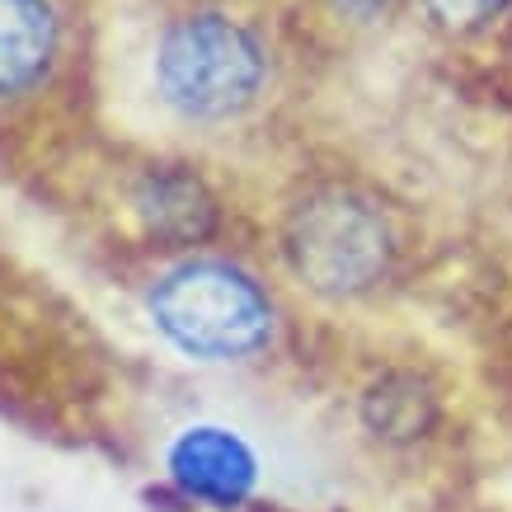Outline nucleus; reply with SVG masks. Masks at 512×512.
<instances>
[{"instance_id":"f257e3e1","label":"nucleus","mask_w":512,"mask_h":512,"mask_svg":"<svg viewBox=\"0 0 512 512\" xmlns=\"http://www.w3.org/2000/svg\"><path fill=\"white\" fill-rule=\"evenodd\" d=\"M282 268L311 296L353 306L395 282L404 259L400 217L353 179H315L287 202L278 226Z\"/></svg>"},{"instance_id":"f03ea898","label":"nucleus","mask_w":512,"mask_h":512,"mask_svg":"<svg viewBox=\"0 0 512 512\" xmlns=\"http://www.w3.org/2000/svg\"><path fill=\"white\" fill-rule=\"evenodd\" d=\"M268 43L249 19L226 5H193L160 24L151 47L156 99L193 127L245 118L268 85Z\"/></svg>"},{"instance_id":"7ed1b4c3","label":"nucleus","mask_w":512,"mask_h":512,"mask_svg":"<svg viewBox=\"0 0 512 512\" xmlns=\"http://www.w3.org/2000/svg\"><path fill=\"white\" fill-rule=\"evenodd\" d=\"M146 320L188 362H254L278 343V301L245 264L184 254L146 287Z\"/></svg>"},{"instance_id":"20e7f679","label":"nucleus","mask_w":512,"mask_h":512,"mask_svg":"<svg viewBox=\"0 0 512 512\" xmlns=\"http://www.w3.org/2000/svg\"><path fill=\"white\" fill-rule=\"evenodd\" d=\"M165 480L198 508L235 512L259 489V456L226 423H188L165 447Z\"/></svg>"},{"instance_id":"39448f33","label":"nucleus","mask_w":512,"mask_h":512,"mask_svg":"<svg viewBox=\"0 0 512 512\" xmlns=\"http://www.w3.org/2000/svg\"><path fill=\"white\" fill-rule=\"evenodd\" d=\"M141 231L165 249H198L221 231V202L188 165H151L132 188Z\"/></svg>"},{"instance_id":"423d86ee","label":"nucleus","mask_w":512,"mask_h":512,"mask_svg":"<svg viewBox=\"0 0 512 512\" xmlns=\"http://www.w3.org/2000/svg\"><path fill=\"white\" fill-rule=\"evenodd\" d=\"M62 57V15L52 0H0V99L38 90Z\"/></svg>"},{"instance_id":"0eeeda50","label":"nucleus","mask_w":512,"mask_h":512,"mask_svg":"<svg viewBox=\"0 0 512 512\" xmlns=\"http://www.w3.org/2000/svg\"><path fill=\"white\" fill-rule=\"evenodd\" d=\"M437 419H442L437 390L419 372H404V367L376 372L357 395V423L381 447H419L433 437Z\"/></svg>"},{"instance_id":"6e6552de","label":"nucleus","mask_w":512,"mask_h":512,"mask_svg":"<svg viewBox=\"0 0 512 512\" xmlns=\"http://www.w3.org/2000/svg\"><path fill=\"white\" fill-rule=\"evenodd\" d=\"M414 5L447 38H480V33L494 29L498 19H508L512 10V0H414Z\"/></svg>"},{"instance_id":"1a4fd4ad","label":"nucleus","mask_w":512,"mask_h":512,"mask_svg":"<svg viewBox=\"0 0 512 512\" xmlns=\"http://www.w3.org/2000/svg\"><path fill=\"white\" fill-rule=\"evenodd\" d=\"M334 15H343L348 24H376L390 10V0H329Z\"/></svg>"}]
</instances>
